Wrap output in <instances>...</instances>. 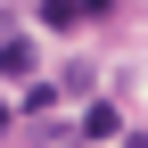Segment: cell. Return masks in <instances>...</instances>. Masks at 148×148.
<instances>
[{
	"mask_svg": "<svg viewBox=\"0 0 148 148\" xmlns=\"http://www.w3.org/2000/svg\"><path fill=\"white\" fill-rule=\"evenodd\" d=\"M41 25L49 33H74V25H82V0H41Z\"/></svg>",
	"mask_w": 148,
	"mask_h": 148,
	"instance_id": "obj_1",
	"label": "cell"
},
{
	"mask_svg": "<svg viewBox=\"0 0 148 148\" xmlns=\"http://www.w3.org/2000/svg\"><path fill=\"white\" fill-rule=\"evenodd\" d=\"M0 74H33V41H25V33L0 41Z\"/></svg>",
	"mask_w": 148,
	"mask_h": 148,
	"instance_id": "obj_2",
	"label": "cell"
},
{
	"mask_svg": "<svg viewBox=\"0 0 148 148\" xmlns=\"http://www.w3.org/2000/svg\"><path fill=\"white\" fill-rule=\"evenodd\" d=\"M123 8V0H82V16H115Z\"/></svg>",
	"mask_w": 148,
	"mask_h": 148,
	"instance_id": "obj_3",
	"label": "cell"
},
{
	"mask_svg": "<svg viewBox=\"0 0 148 148\" xmlns=\"http://www.w3.org/2000/svg\"><path fill=\"white\" fill-rule=\"evenodd\" d=\"M0 132H8V107H0Z\"/></svg>",
	"mask_w": 148,
	"mask_h": 148,
	"instance_id": "obj_4",
	"label": "cell"
}]
</instances>
